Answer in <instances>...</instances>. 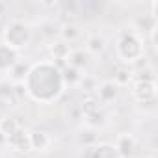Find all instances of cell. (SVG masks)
Returning <instances> with one entry per match:
<instances>
[{"mask_svg":"<svg viewBox=\"0 0 158 158\" xmlns=\"http://www.w3.org/2000/svg\"><path fill=\"white\" fill-rule=\"evenodd\" d=\"M60 71H61L63 84H69V86H73V84H78V82H80V78H82L80 71H78V69H74V67H71V65H65V67H63V69H60Z\"/></svg>","mask_w":158,"mask_h":158,"instance_id":"cell-15","label":"cell"},{"mask_svg":"<svg viewBox=\"0 0 158 158\" xmlns=\"http://www.w3.org/2000/svg\"><path fill=\"white\" fill-rule=\"evenodd\" d=\"M132 97L141 108L152 110L156 104V82L134 80L132 82Z\"/></svg>","mask_w":158,"mask_h":158,"instance_id":"cell-4","label":"cell"},{"mask_svg":"<svg viewBox=\"0 0 158 158\" xmlns=\"http://www.w3.org/2000/svg\"><path fill=\"white\" fill-rule=\"evenodd\" d=\"M6 143H8L13 151H17V152H26V151H30V138H28V132H26L23 127H19L11 136H8V138H6Z\"/></svg>","mask_w":158,"mask_h":158,"instance_id":"cell-6","label":"cell"},{"mask_svg":"<svg viewBox=\"0 0 158 158\" xmlns=\"http://www.w3.org/2000/svg\"><path fill=\"white\" fill-rule=\"evenodd\" d=\"M112 82L119 88V86H128L134 82V71L130 65H125V63H119L115 69H114V78Z\"/></svg>","mask_w":158,"mask_h":158,"instance_id":"cell-8","label":"cell"},{"mask_svg":"<svg viewBox=\"0 0 158 158\" xmlns=\"http://www.w3.org/2000/svg\"><path fill=\"white\" fill-rule=\"evenodd\" d=\"M11 95H15L17 99H23V97L26 95L24 84H23V82H15V86H13V89H11Z\"/></svg>","mask_w":158,"mask_h":158,"instance_id":"cell-21","label":"cell"},{"mask_svg":"<svg viewBox=\"0 0 158 158\" xmlns=\"http://www.w3.org/2000/svg\"><path fill=\"white\" fill-rule=\"evenodd\" d=\"M71 52H73V48H71V45L65 43V41H56V43L50 45V54H52V60H54L52 63H54L58 69H63V67L67 65V60H69Z\"/></svg>","mask_w":158,"mask_h":158,"instance_id":"cell-5","label":"cell"},{"mask_svg":"<svg viewBox=\"0 0 158 158\" xmlns=\"http://www.w3.org/2000/svg\"><path fill=\"white\" fill-rule=\"evenodd\" d=\"M106 48V39L102 35H91L86 43V52L88 54H101Z\"/></svg>","mask_w":158,"mask_h":158,"instance_id":"cell-14","label":"cell"},{"mask_svg":"<svg viewBox=\"0 0 158 158\" xmlns=\"http://www.w3.org/2000/svg\"><path fill=\"white\" fill-rule=\"evenodd\" d=\"M104 114L101 112V110H95V112H91V114H86V123L89 125V127H101V125H104Z\"/></svg>","mask_w":158,"mask_h":158,"instance_id":"cell-20","label":"cell"},{"mask_svg":"<svg viewBox=\"0 0 158 158\" xmlns=\"http://www.w3.org/2000/svg\"><path fill=\"white\" fill-rule=\"evenodd\" d=\"M139 158H154L152 154H143V156H139Z\"/></svg>","mask_w":158,"mask_h":158,"instance_id":"cell-23","label":"cell"},{"mask_svg":"<svg viewBox=\"0 0 158 158\" xmlns=\"http://www.w3.org/2000/svg\"><path fill=\"white\" fill-rule=\"evenodd\" d=\"M17 63V52L6 45H0V73L11 69Z\"/></svg>","mask_w":158,"mask_h":158,"instance_id":"cell-11","label":"cell"},{"mask_svg":"<svg viewBox=\"0 0 158 158\" xmlns=\"http://www.w3.org/2000/svg\"><path fill=\"white\" fill-rule=\"evenodd\" d=\"M19 127H21V125L17 123L15 117H2V119H0V134H4L6 138L11 136Z\"/></svg>","mask_w":158,"mask_h":158,"instance_id":"cell-16","label":"cell"},{"mask_svg":"<svg viewBox=\"0 0 158 158\" xmlns=\"http://www.w3.org/2000/svg\"><path fill=\"white\" fill-rule=\"evenodd\" d=\"M28 65H24L23 61H17L10 71H11V76H13V80L15 82H24V78H26V74H28Z\"/></svg>","mask_w":158,"mask_h":158,"instance_id":"cell-17","label":"cell"},{"mask_svg":"<svg viewBox=\"0 0 158 158\" xmlns=\"http://www.w3.org/2000/svg\"><path fill=\"white\" fill-rule=\"evenodd\" d=\"M95 110H99V99H97L95 95H86V97H84V102H82V112H84V115H86V114H91V112H95Z\"/></svg>","mask_w":158,"mask_h":158,"instance_id":"cell-19","label":"cell"},{"mask_svg":"<svg viewBox=\"0 0 158 158\" xmlns=\"http://www.w3.org/2000/svg\"><path fill=\"white\" fill-rule=\"evenodd\" d=\"M115 149L119 152L121 158H132L138 151V141L132 134H121L117 138V143H115Z\"/></svg>","mask_w":158,"mask_h":158,"instance_id":"cell-7","label":"cell"},{"mask_svg":"<svg viewBox=\"0 0 158 158\" xmlns=\"http://www.w3.org/2000/svg\"><path fill=\"white\" fill-rule=\"evenodd\" d=\"M28 138H30V149H34V151H45L50 143L48 136L45 132H39V130L28 132Z\"/></svg>","mask_w":158,"mask_h":158,"instance_id":"cell-12","label":"cell"},{"mask_svg":"<svg viewBox=\"0 0 158 158\" xmlns=\"http://www.w3.org/2000/svg\"><path fill=\"white\" fill-rule=\"evenodd\" d=\"M117 56L121 58V63L125 65H132L141 56H145L141 35L136 32H123L117 41Z\"/></svg>","mask_w":158,"mask_h":158,"instance_id":"cell-2","label":"cell"},{"mask_svg":"<svg viewBox=\"0 0 158 158\" xmlns=\"http://www.w3.org/2000/svg\"><path fill=\"white\" fill-rule=\"evenodd\" d=\"M67 65H71V67H74V69L88 67V65H89V54L84 52V50H73L71 56H69Z\"/></svg>","mask_w":158,"mask_h":158,"instance_id":"cell-13","label":"cell"},{"mask_svg":"<svg viewBox=\"0 0 158 158\" xmlns=\"http://www.w3.org/2000/svg\"><path fill=\"white\" fill-rule=\"evenodd\" d=\"M26 95H30L37 102H52L63 91L61 71L52 61H39L28 69L24 78Z\"/></svg>","mask_w":158,"mask_h":158,"instance_id":"cell-1","label":"cell"},{"mask_svg":"<svg viewBox=\"0 0 158 158\" xmlns=\"http://www.w3.org/2000/svg\"><path fill=\"white\" fill-rule=\"evenodd\" d=\"M119 93V88L112 82V80H104L99 88H97V99L102 101V102H110L117 97Z\"/></svg>","mask_w":158,"mask_h":158,"instance_id":"cell-10","label":"cell"},{"mask_svg":"<svg viewBox=\"0 0 158 158\" xmlns=\"http://www.w3.org/2000/svg\"><path fill=\"white\" fill-rule=\"evenodd\" d=\"M89 158H121L114 143H99L89 151Z\"/></svg>","mask_w":158,"mask_h":158,"instance_id":"cell-9","label":"cell"},{"mask_svg":"<svg viewBox=\"0 0 158 158\" xmlns=\"http://www.w3.org/2000/svg\"><path fill=\"white\" fill-rule=\"evenodd\" d=\"M30 39H32V30H30L28 24H24L21 21L10 23L6 26V30H4V45L13 48L15 52L24 48V47H28Z\"/></svg>","mask_w":158,"mask_h":158,"instance_id":"cell-3","label":"cell"},{"mask_svg":"<svg viewBox=\"0 0 158 158\" xmlns=\"http://www.w3.org/2000/svg\"><path fill=\"white\" fill-rule=\"evenodd\" d=\"M61 41H65V43H71V41H74L76 37H78V28L74 26V24H65L63 28H61Z\"/></svg>","mask_w":158,"mask_h":158,"instance_id":"cell-18","label":"cell"},{"mask_svg":"<svg viewBox=\"0 0 158 158\" xmlns=\"http://www.w3.org/2000/svg\"><path fill=\"white\" fill-rule=\"evenodd\" d=\"M0 143H6V136L4 134H0Z\"/></svg>","mask_w":158,"mask_h":158,"instance_id":"cell-22","label":"cell"}]
</instances>
